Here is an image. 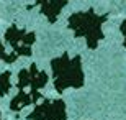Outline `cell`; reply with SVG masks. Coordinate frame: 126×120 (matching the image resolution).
Listing matches in <instances>:
<instances>
[{
	"mask_svg": "<svg viewBox=\"0 0 126 120\" xmlns=\"http://www.w3.org/2000/svg\"><path fill=\"white\" fill-rule=\"evenodd\" d=\"M54 76V89L57 92H64L65 89H80L84 86V71L80 56L69 58L67 53L52 59L51 63Z\"/></svg>",
	"mask_w": 126,
	"mask_h": 120,
	"instance_id": "1",
	"label": "cell"
},
{
	"mask_svg": "<svg viewBox=\"0 0 126 120\" xmlns=\"http://www.w3.org/2000/svg\"><path fill=\"white\" fill-rule=\"evenodd\" d=\"M105 22H107V15H97L94 10H87V12L72 13L67 20V25L75 33V36L85 38L87 46L90 49H95L103 38L102 25Z\"/></svg>",
	"mask_w": 126,
	"mask_h": 120,
	"instance_id": "2",
	"label": "cell"
},
{
	"mask_svg": "<svg viewBox=\"0 0 126 120\" xmlns=\"http://www.w3.org/2000/svg\"><path fill=\"white\" fill-rule=\"evenodd\" d=\"M34 33L33 31H25L20 30L15 25L5 31V41L8 43L12 49L16 53L18 56H31V45L34 43Z\"/></svg>",
	"mask_w": 126,
	"mask_h": 120,
	"instance_id": "3",
	"label": "cell"
},
{
	"mask_svg": "<svg viewBox=\"0 0 126 120\" xmlns=\"http://www.w3.org/2000/svg\"><path fill=\"white\" fill-rule=\"evenodd\" d=\"M28 120H65V104L57 100L43 99L41 104H36L34 110L26 117Z\"/></svg>",
	"mask_w": 126,
	"mask_h": 120,
	"instance_id": "4",
	"label": "cell"
},
{
	"mask_svg": "<svg viewBox=\"0 0 126 120\" xmlns=\"http://www.w3.org/2000/svg\"><path fill=\"white\" fill-rule=\"evenodd\" d=\"M69 0H36V5H39L41 13L47 18L49 23H54L61 13V10L67 5Z\"/></svg>",
	"mask_w": 126,
	"mask_h": 120,
	"instance_id": "5",
	"label": "cell"
},
{
	"mask_svg": "<svg viewBox=\"0 0 126 120\" xmlns=\"http://www.w3.org/2000/svg\"><path fill=\"white\" fill-rule=\"evenodd\" d=\"M30 77H31V84H30V92L33 96V100L36 104L39 99H43L39 89L44 87L47 84V74L44 71H38L36 64H31L30 66Z\"/></svg>",
	"mask_w": 126,
	"mask_h": 120,
	"instance_id": "6",
	"label": "cell"
},
{
	"mask_svg": "<svg viewBox=\"0 0 126 120\" xmlns=\"http://www.w3.org/2000/svg\"><path fill=\"white\" fill-rule=\"evenodd\" d=\"M31 104H34L31 92H26V91L23 89V91H18V94L12 99V102H10V109H12L13 112H20L21 109L31 105Z\"/></svg>",
	"mask_w": 126,
	"mask_h": 120,
	"instance_id": "7",
	"label": "cell"
},
{
	"mask_svg": "<svg viewBox=\"0 0 126 120\" xmlns=\"http://www.w3.org/2000/svg\"><path fill=\"white\" fill-rule=\"evenodd\" d=\"M12 89V72L3 71L0 74V96H7Z\"/></svg>",
	"mask_w": 126,
	"mask_h": 120,
	"instance_id": "8",
	"label": "cell"
},
{
	"mask_svg": "<svg viewBox=\"0 0 126 120\" xmlns=\"http://www.w3.org/2000/svg\"><path fill=\"white\" fill-rule=\"evenodd\" d=\"M31 84V77H30V69H21L18 72V82H16V87L18 91H23V89L30 87Z\"/></svg>",
	"mask_w": 126,
	"mask_h": 120,
	"instance_id": "9",
	"label": "cell"
},
{
	"mask_svg": "<svg viewBox=\"0 0 126 120\" xmlns=\"http://www.w3.org/2000/svg\"><path fill=\"white\" fill-rule=\"evenodd\" d=\"M16 59H18V54H16L15 51L8 53V51L5 49L3 43L0 41V61H3V63H7V64H12V63H15Z\"/></svg>",
	"mask_w": 126,
	"mask_h": 120,
	"instance_id": "10",
	"label": "cell"
},
{
	"mask_svg": "<svg viewBox=\"0 0 126 120\" xmlns=\"http://www.w3.org/2000/svg\"><path fill=\"white\" fill-rule=\"evenodd\" d=\"M120 30H121V33H123V38H125V41H123V45H125V48H126V20L123 22L121 25H120Z\"/></svg>",
	"mask_w": 126,
	"mask_h": 120,
	"instance_id": "11",
	"label": "cell"
}]
</instances>
